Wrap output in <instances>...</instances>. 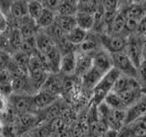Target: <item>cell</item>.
Returning a JSON list of instances; mask_svg holds the SVG:
<instances>
[{
  "instance_id": "6da1fadb",
  "label": "cell",
  "mask_w": 146,
  "mask_h": 137,
  "mask_svg": "<svg viewBox=\"0 0 146 137\" xmlns=\"http://www.w3.org/2000/svg\"><path fill=\"white\" fill-rule=\"evenodd\" d=\"M120 75L121 72L115 68H112L111 70L103 75L102 80L99 81V83L96 85L92 91V95H91L90 99V105L98 106L100 103L103 102L105 98H106V96L112 90L113 86Z\"/></svg>"
},
{
  "instance_id": "7a4b0ae2",
  "label": "cell",
  "mask_w": 146,
  "mask_h": 137,
  "mask_svg": "<svg viewBox=\"0 0 146 137\" xmlns=\"http://www.w3.org/2000/svg\"><path fill=\"white\" fill-rule=\"evenodd\" d=\"M7 102L18 114L38 112L34 102V95L13 93L7 98Z\"/></svg>"
},
{
  "instance_id": "3957f363",
  "label": "cell",
  "mask_w": 146,
  "mask_h": 137,
  "mask_svg": "<svg viewBox=\"0 0 146 137\" xmlns=\"http://www.w3.org/2000/svg\"><path fill=\"white\" fill-rule=\"evenodd\" d=\"M111 55L113 67L117 68L121 72V74L132 78L137 77V67L124 51L112 53Z\"/></svg>"
},
{
  "instance_id": "277c9868",
  "label": "cell",
  "mask_w": 146,
  "mask_h": 137,
  "mask_svg": "<svg viewBox=\"0 0 146 137\" xmlns=\"http://www.w3.org/2000/svg\"><path fill=\"white\" fill-rule=\"evenodd\" d=\"M144 36L132 33L127 37V43L124 52L129 56V58L138 68L141 61V42Z\"/></svg>"
},
{
  "instance_id": "5b68a950",
  "label": "cell",
  "mask_w": 146,
  "mask_h": 137,
  "mask_svg": "<svg viewBox=\"0 0 146 137\" xmlns=\"http://www.w3.org/2000/svg\"><path fill=\"white\" fill-rule=\"evenodd\" d=\"M100 39L102 48L111 54L124 51L127 43V37L123 35L102 33L100 34Z\"/></svg>"
},
{
  "instance_id": "8992f818",
  "label": "cell",
  "mask_w": 146,
  "mask_h": 137,
  "mask_svg": "<svg viewBox=\"0 0 146 137\" xmlns=\"http://www.w3.org/2000/svg\"><path fill=\"white\" fill-rule=\"evenodd\" d=\"M119 136H146V114L133 122H129L123 126L119 132Z\"/></svg>"
},
{
  "instance_id": "52a82bcc",
  "label": "cell",
  "mask_w": 146,
  "mask_h": 137,
  "mask_svg": "<svg viewBox=\"0 0 146 137\" xmlns=\"http://www.w3.org/2000/svg\"><path fill=\"white\" fill-rule=\"evenodd\" d=\"M93 66L102 73L106 74L113 67V59L111 52L105 49H100L93 55Z\"/></svg>"
},
{
  "instance_id": "ba28073f",
  "label": "cell",
  "mask_w": 146,
  "mask_h": 137,
  "mask_svg": "<svg viewBox=\"0 0 146 137\" xmlns=\"http://www.w3.org/2000/svg\"><path fill=\"white\" fill-rule=\"evenodd\" d=\"M103 75L104 74H102L97 68L92 66L80 78L82 90H84L88 93H91V95H92V91L94 88L99 83V81L102 80Z\"/></svg>"
},
{
  "instance_id": "9c48e42d",
  "label": "cell",
  "mask_w": 146,
  "mask_h": 137,
  "mask_svg": "<svg viewBox=\"0 0 146 137\" xmlns=\"http://www.w3.org/2000/svg\"><path fill=\"white\" fill-rule=\"evenodd\" d=\"M57 100H58V93L48 89L42 88L34 94V102L38 111L50 106Z\"/></svg>"
},
{
  "instance_id": "30bf717a",
  "label": "cell",
  "mask_w": 146,
  "mask_h": 137,
  "mask_svg": "<svg viewBox=\"0 0 146 137\" xmlns=\"http://www.w3.org/2000/svg\"><path fill=\"white\" fill-rule=\"evenodd\" d=\"M100 49H102V45L100 42V34L92 30L88 32L86 39L78 46V49L92 55V56Z\"/></svg>"
},
{
  "instance_id": "8fae6325",
  "label": "cell",
  "mask_w": 146,
  "mask_h": 137,
  "mask_svg": "<svg viewBox=\"0 0 146 137\" xmlns=\"http://www.w3.org/2000/svg\"><path fill=\"white\" fill-rule=\"evenodd\" d=\"M76 55V70L75 76L80 78L93 66V56L90 54L78 49L75 52Z\"/></svg>"
},
{
  "instance_id": "7c38bea8",
  "label": "cell",
  "mask_w": 146,
  "mask_h": 137,
  "mask_svg": "<svg viewBox=\"0 0 146 137\" xmlns=\"http://www.w3.org/2000/svg\"><path fill=\"white\" fill-rule=\"evenodd\" d=\"M146 114V93H144L141 97L127 108V115H126V124L129 122H133L136 119H138Z\"/></svg>"
},
{
  "instance_id": "4fadbf2b",
  "label": "cell",
  "mask_w": 146,
  "mask_h": 137,
  "mask_svg": "<svg viewBox=\"0 0 146 137\" xmlns=\"http://www.w3.org/2000/svg\"><path fill=\"white\" fill-rule=\"evenodd\" d=\"M144 93L146 92H144L143 90L141 89V87L138 85V86L131 87V88L122 91L121 93H117V94H119L123 104H124L125 108L127 109L130 106H131L133 103H135Z\"/></svg>"
},
{
  "instance_id": "5bb4252c",
  "label": "cell",
  "mask_w": 146,
  "mask_h": 137,
  "mask_svg": "<svg viewBox=\"0 0 146 137\" xmlns=\"http://www.w3.org/2000/svg\"><path fill=\"white\" fill-rule=\"evenodd\" d=\"M36 39L38 49L40 50L41 52L45 53L46 55L48 54L57 46L52 37L44 29H40L38 31V33L36 35Z\"/></svg>"
},
{
  "instance_id": "9a60e30c",
  "label": "cell",
  "mask_w": 146,
  "mask_h": 137,
  "mask_svg": "<svg viewBox=\"0 0 146 137\" xmlns=\"http://www.w3.org/2000/svg\"><path fill=\"white\" fill-rule=\"evenodd\" d=\"M76 52V51H75ZM75 52H70L62 55L59 72L66 77L75 76L76 70V55Z\"/></svg>"
},
{
  "instance_id": "2e32d148",
  "label": "cell",
  "mask_w": 146,
  "mask_h": 137,
  "mask_svg": "<svg viewBox=\"0 0 146 137\" xmlns=\"http://www.w3.org/2000/svg\"><path fill=\"white\" fill-rule=\"evenodd\" d=\"M29 15V1L27 0H14L8 18L20 19Z\"/></svg>"
},
{
  "instance_id": "e0dca14e",
  "label": "cell",
  "mask_w": 146,
  "mask_h": 137,
  "mask_svg": "<svg viewBox=\"0 0 146 137\" xmlns=\"http://www.w3.org/2000/svg\"><path fill=\"white\" fill-rule=\"evenodd\" d=\"M94 16V25L92 31L98 34L104 33L105 30V8L102 2L100 1L97 10L93 14Z\"/></svg>"
},
{
  "instance_id": "ac0fdd59",
  "label": "cell",
  "mask_w": 146,
  "mask_h": 137,
  "mask_svg": "<svg viewBox=\"0 0 146 137\" xmlns=\"http://www.w3.org/2000/svg\"><path fill=\"white\" fill-rule=\"evenodd\" d=\"M56 17H57L56 12L48 7H45L43 12L41 13V15L36 21V24L40 27V29H45L47 27H50L56 21Z\"/></svg>"
},
{
  "instance_id": "d6986e66",
  "label": "cell",
  "mask_w": 146,
  "mask_h": 137,
  "mask_svg": "<svg viewBox=\"0 0 146 137\" xmlns=\"http://www.w3.org/2000/svg\"><path fill=\"white\" fill-rule=\"evenodd\" d=\"M78 27H81L87 31H90L93 29L94 25V16L93 14L78 11L75 15Z\"/></svg>"
},
{
  "instance_id": "ffe728a7",
  "label": "cell",
  "mask_w": 146,
  "mask_h": 137,
  "mask_svg": "<svg viewBox=\"0 0 146 137\" xmlns=\"http://www.w3.org/2000/svg\"><path fill=\"white\" fill-rule=\"evenodd\" d=\"M8 39H9V46H10L12 54L17 51V50H20L22 42L24 40V36H23L20 29H18V27H13L12 31L8 36Z\"/></svg>"
},
{
  "instance_id": "44dd1931",
  "label": "cell",
  "mask_w": 146,
  "mask_h": 137,
  "mask_svg": "<svg viewBox=\"0 0 146 137\" xmlns=\"http://www.w3.org/2000/svg\"><path fill=\"white\" fill-rule=\"evenodd\" d=\"M125 26H126V16L124 15V13H123L121 10L118 9L116 17L114 18V21L112 23L111 33L110 34L123 35L124 30H125Z\"/></svg>"
},
{
  "instance_id": "7402d4cb",
  "label": "cell",
  "mask_w": 146,
  "mask_h": 137,
  "mask_svg": "<svg viewBox=\"0 0 146 137\" xmlns=\"http://www.w3.org/2000/svg\"><path fill=\"white\" fill-rule=\"evenodd\" d=\"M56 22L58 25L62 29V30L65 33H68L71 31L73 29L78 26L77 25V20L75 16H61V15H57L56 17Z\"/></svg>"
},
{
  "instance_id": "603a6c76",
  "label": "cell",
  "mask_w": 146,
  "mask_h": 137,
  "mask_svg": "<svg viewBox=\"0 0 146 137\" xmlns=\"http://www.w3.org/2000/svg\"><path fill=\"white\" fill-rule=\"evenodd\" d=\"M12 57L14 59V61L17 64V66L25 73L29 74L30 59H31L30 55L25 53L24 51H22V50H17V51L14 52L12 54Z\"/></svg>"
},
{
  "instance_id": "cb8c5ba5",
  "label": "cell",
  "mask_w": 146,
  "mask_h": 137,
  "mask_svg": "<svg viewBox=\"0 0 146 137\" xmlns=\"http://www.w3.org/2000/svg\"><path fill=\"white\" fill-rule=\"evenodd\" d=\"M88 32L89 31H87L77 26L75 29H73L71 31L67 33V39L70 41L71 44L78 47V46L86 39L87 35H88Z\"/></svg>"
},
{
  "instance_id": "d4e9b609",
  "label": "cell",
  "mask_w": 146,
  "mask_h": 137,
  "mask_svg": "<svg viewBox=\"0 0 146 137\" xmlns=\"http://www.w3.org/2000/svg\"><path fill=\"white\" fill-rule=\"evenodd\" d=\"M78 12V5L71 0H62L57 9V15L75 16Z\"/></svg>"
},
{
  "instance_id": "484cf974",
  "label": "cell",
  "mask_w": 146,
  "mask_h": 137,
  "mask_svg": "<svg viewBox=\"0 0 146 137\" xmlns=\"http://www.w3.org/2000/svg\"><path fill=\"white\" fill-rule=\"evenodd\" d=\"M62 52L60 51V49H58V46H56L48 54H47V56L49 59L50 65H51L53 73H58L60 70V63L62 59Z\"/></svg>"
},
{
  "instance_id": "4316f807",
  "label": "cell",
  "mask_w": 146,
  "mask_h": 137,
  "mask_svg": "<svg viewBox=\"0 0 146 137\" xmlns=\"http://www.w3.org/2000/svg\"><path fill=\"white\" fill-rule=\"evenodd\" d=\"M45 8L44 4L38 0H30L29 1V15L36 20L43 12Z\"/></svg>"
},
{
  "instance_id": "83f0119b",
  "label": "cell",
  "mask_w": 146,
  "mask_h": 137,
  "mask_svg": "<svg viewBox=\"0 0 146 137\" xmlns=\"http://www.w3.org/2000/svg\"><path fill=\"white\" fill-rule=\"evenodd\" d=\"M38 49V45H36V36H32V37H27L24 38L20 50L24 51L25 53L29 54V55H33L34 52Z\"/></svg>"
},
{
  "instance_id": "f1b7e54d",
  "label": "cell",
  "mask_w": 146,
  "mask_h": 137,
  "mask_svg": "<svg viewBox=\"0 0 146 137\" xmlns=\"http://www.w3.org/2000/svg\"><path fill=\"white\" fill-rule=\"evenodd\" d=\"M104 102H106L110 107H111L113 109H126L119 94H117L116 92H114L112 90L106 96Z\"/></svg>"
},
{
  "instance_id": "f546056e",
  "label": "cell",
  "mask_w": 146,
  "mask_h": 137,
  "mask_svg": "<svg viewBox=\"0 0 146 137\" xmlns=\"http://www.w3.org/2000/svg\"><path fill=\"white\" fill-rule=\"evenodd\" d=\"M137 80L140 83L141 89L146 92V61L143 59L139 67L137 68Z\"/></svg>"
},
{
  "instance_id": "4dcf8cb0",
  "label": "cell",
  "mask_w": 146,
  "mask_h": 137,
  "mask_svg": "<svg viewBox=\"0 0 146 137\" xmlns=\"http://www.w3.org/2000/svg\"><path fill=\"white\" fill-rule=\"evenodd\" d=\"M14 0H1L0 5H1V14L6 16L7 18L10 16V9Z\"/></svg>"
},
{
  "instance_id": "1f68e13d",
  "label": "cell",
  "mask_w": 146,
  "mask_h": 137,
  "mask_svg": "<svg viewBox=\"0 0 146 137\" xmlns=\"http://www.w3.org/2000/svg\"><path fill=\"white\" fill-rule=\"evenodd\" d=\"M105 10H118L119 0H100Z\"/></svg>"
},
{
  "instance_id": "d6a6232c",
  "label": "cell",
  "mask_w": 146,
  "mask_h": 137,
  "mask_svg": "<svg viewBox=\"0 0 146 137\" xmlns=\"http://www.w3.org/2000/svg\"><path fill=\"white\" fill-rule=\"evenodd\" d=\"M61 2H62V0H43L42 3L44 4L45 7H48L56 12Z\"/></svg>"
},
{
  "instance_id": "836d02e7",
  "label": "cell",
  "mask_w": 146,
  "mask_h": 137,
  "mask_svg": "<svg viewBox=\"0 0 146 137\" xmlns=\"http://www.w3.org/2000/svg\"><path fill=\"white\" fill-rule=\"evenodd\" d=\"M136 33L141 36L146 37V14L141 18L139 26H138V29H137Z\"/></svg>"
},
{
  "instance_id": "e575fe53",
  "label": "cell",
  "mask_w": 146,
  "mask_h": 137,
  "mask_svg": "<svg viewBox=\"0 0 146 137\" xmlns=\"http://www.w3.org/2000/svg\"><path fill=\"white\" fill-rule=\"evenodd\" d=\"M146 61V37H144L141 42V61Z\"/></svg>"
},
{
  "instance_id": "d590c367",
  "label": "cell",
  "mask_w": 146,
  "mask_h": 137,
  "mask_svg": "<svg viewBox=\"0 0 146 137\" xmlns=\"http://www.w3.org/2000/svg\"><path fill=\"white\" fill-rule=\"evenodd\" d=\"M130 1H131V0H119V7H120L121 6H122V5L130 2Z\"/></svg>"
},
{
  "instance_id": "8d00e7d4",
  "label": "cell",
  "mask_w": 146,
  "mask_h": 137,
  "mask_svg": "<svg viewBox=\"0 0 146 137\" xmlns=\"http://www.w3.org/2000/svg\"><path fill=\"white\" fill-rule=\"evenodd\" d=\"M131 2H134V3H141V2H143L145 1V0H131Z\"/></svg>"
},
{
  "instance_id": "74e56055",
  "label": "cell",
  "mask_w": 146,
  "mask_h": 137,
  "mask_svg": "<svg viewBox=\"0 0 146 137\" xmlns=\"http://www.w3.org/2000/svg\"><path fill=\"white\" fill-rule=\"evenodd\" d=\"M71 1H73L75 4H77V5H79V3H80V0H71Z\"/></svg>"
},
{
  "instance_id": "f35d334b",
  "label": "cell",
  "mask_w": 146,
  "mask_h": 137,
  "mask_svg": "<svg viewBox=\"0 0 146 137\" xmlns=\"http://www.w3.org/2000/svg\"><path fill=\"white\" fill-rule=\"evenodd\" d=\"M27 1H30V0H27ZM38 1H41V0H38ZM41 2H42V1H41Z\"/></svg>"
},
{
  "instance_id": "ab89813d",
  "label": "cell",
  "mask_w": 146,
  "mask_h": 137,
  "mask_svg": "<svg viewBox=\"0 0 146 137\" xmlns=\"http://www.w3.org/2000/svg\"><path fill=\"white\" fill-rule=\"evenodd\" d=\"M41 1H42V2H43V0H41Z\"/></svg>"
}]
</instances>
